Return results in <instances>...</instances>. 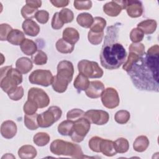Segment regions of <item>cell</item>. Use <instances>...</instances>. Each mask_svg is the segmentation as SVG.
Returning <instances> with one entry per match:
<instances>
[{
    "label": "cell",
    "mask_w": 159,
    "mask_h": 159,
    "mask_svg": "<svg viewBox=\"0 0 159 159\" xmlns=\"http://www.w3.org/2000/svg\"><path fill=\"white\" fill-rule=\"evenodd\" d=\"M158 65L159 46L156 44L149 48L143 55L139 56L127 73L138 89L158 93Z\"/></svg>",
    "instance_id": "1"
},
{
    "label": "cell",
    "mask_w": 159,
    "mask_h": 159,
    "mask_svg": "<svg viewBox=\"0 0 159 159\" xmlns=\"http://www.w3.org/2000/svg\"><path fill=\"white\" fill-rule=\"evenodd\" d=\"M119 25L116 23L107 28L106 34L100 53L101 65L108 70L119 68L125 61L127 52L118 42Z\"/></svg>",
    "instance_id": "2"
},
{
    "label": "cell",
    "mask_w": 159,
    "mask_h": 159,
    "mask_svg": "<svg viewBox=\"0 0 159 159\" xmlns=\"http://www.w3.org/2000/svg\"><path fill=\"white\" fill-rule=\"evenodd\" d=\"M57 73L53 76L52 86L57 93H64L68 84L72 81L74 74V67L72 63L68 60H62L57 65Z\"/></svg>",
    "instance_id": "3"
},
{
    "label": "cell",
    "mask_w": 159,
    "mask_h": 159,
    "mask_svg": "<svg viewBox=\"0 0 159 159\" xmlns=\"http://www.w3.org/2000/svg\"><path fill=\"white\" fill-rule=\"evenodd\" d=\"M50 151L56 155L69 156L75 158H83L84 155L81 147L71 142L60 139L53 140L50 147Z\"/></svg>",
    "instance_id": "4"
},
{
    "label": "cell",
    "mask_w": 159,
    "mask_h": 159,
    "mask_svg": "<svg viewBox=\"0 0 159 159\" xmlns=\"http://www.w3.org/2000/svg\"><path fill=\"white\" fill-rule=\"evenodd\" d=\"M1 89L7 94L17 87L22 82V74L12 66H7L1 68Z\"/></svg>",
    "instance_id": "5"
},
{
    "label": "cell",
    "mask_w": 159,
    "mask_h": 159,
    "mask_svg": "<svg viewBox=\"0 0 159 159\" xmlns=\"http://www.w3.org/2000/svg\"><path fill=\"white\" fill-rule=\"evenodd\" d=\"M62 111L56 106L50 107L47 111L38 115L37 122L39 127L47 128L52 126L61 117Z\"/></svg>",
    "instance_id": "6"
},
{
    "label": "cell",
    "mask_w": 159,
    "mask_h": 159,
    "mask_svg": "<svg viewBox=\"0 0 159 159\" xmlns=\"http://www.w3.org/2000/svg\"><path fill=\"white\" fill-rule=\"evenodd\" d=\"M80 73L90 78H100L103 75V71L96 61L82 60L78 63Z\"/></svg>",
    "instance_id": "7"
},
{
    "label": "cell",
    "mask_w": 159,
    "mask_h": 159,
    "mask_svg": "<svg viewBox=\"0 0 159 159\" xmlns=\"http://www.w3.org/2000/svg\"><path fill=\"white\" fill-rule=\"evenodd\" d=\"M91 122L84 117L74 122L72 131L70 135L75 142H81L83 140L90 130Z\"/></svg>",
    "instance_id": "8"
},
{
    "label": "cell",
    "mask_w": 159,
    "mask_h": 159,
    "mask_svg": "<svg viewBox=\"0 0 159 159\" xmlns=\"http://www.w3.org/2000/svg\"><path fill=\"white\" fill-rule=\"evenodd\" d=\"M53 76L51 71L47 70H36L32 71L29 76L30 83L47 87L52 84Z\"/></svg>",
    "instance_id": "9"
},
{
    "label": "cell",
    "mask_w": 159,
    "mask_h": 159,
    "mask_svg": "<svg viewBox=\"0 0 159 159\" xmlns=\"http://www.w3.org/2000/svg\"><path fill=\"white\" fill-rule=\"evenodd\" d=\"M28 100L37 104L38 108H44L48 106L50 98L46 92L38 88H31L28 91Z\"/></svg>",
    "instance_id": "10"
},
{
    "label": "cell",
    "mask_w": 159,
    "mask_h": 159,
    "mask_svg": "<svg viewBox=\"0 0 159 159\" xmlns=\"http://www.w3.org/2000/svg\"><path fill=\"white\" fill-rule=\"evenodd\" d=\"M101 101L104 107L108 109H114L119 104L120 99L117 91L113 88L105 89L101 95Z\"/></svg>",
    "instance_id": "11"
},
{
    "label": "cell",
    "mask_w": 159,
    "mask_h": 159,
    "mask_svg": "<svg viewBox=\"0 0 159 159\" xmlns=\"http://www.w3.org/2000/svg\"><path fill=\"white\" fill-rule=\"evenodd\" d=\"M84 117L91 123L101 125L107 124L109 119L108 112L102 110L91 109L84 112Z\"/></svg>",
    "instance_id": "12"
},
{
    "label": "cell",
    "mask_w": 159,
    "mask_h": 159,
    "mask_svg": "<svg viewBox=\"0 0 159 159\" xmlns=\"http://www.w3.org/2000/svg\"><path fill=\"white\" fill-rule=\"evenodd\" d=\"M126 1H112L103 6V11L111 17L117 16L122 9H125Z\"/></svg>",
    "instance_id": "13"
},
{
    "label": "cell",
    "mask_w": 159,
    "mask_h": 159,
    "mask_svg": "<svg viewBox=\"0 0 159 159\" xmlns=\"http://www.w3.org/2000/svg\"><path fill=\"white\" fill-rule=\"evenodd\" d=\"M104 89V85L101 81H92L90 82L88 88L85 91V93L89 98L96 99L101 96Z\"/></svg>",
    "instance_id": "14"
},
{
    "label": "cell",
    "mask_w": 159,
    "mask_h": 159,
    "mask_svg": "<svg viewBox=\"0 0 159 159\" xmlns=\"http://www.w3.org/2000/svg\"><path fill=\"white\" fill-rule=\"evenodd\" d=\"M125 9L127 14L132 18L139 17L143 13V6L139 1H126Z\"/></svg>",
    "instance_id": "15"
},
{
    "label": "cell",
    "mask_w": 159,
    "mask_h": 159,
    "mask_svg": "<svg viewBox=\"0 0 159 159\" xmlns=\"http://www.w3.org/2000/svg\"><path fill=\"white\" fill-rule=\"evenodd\" d=\"M17 133L16 124L10 120L3 122L1 126V134L2 136L6 139L13 138Z\"/></svg>",
    "instance_id": "16"
},
{
    "label": "cell",
    "mask_w": 159,
    "mask_h": 159,
    "mask_svg": "<svg viewBox=\"0 0 159 159\" xmlns=\"http://www.w3.org/2000/svg\"><path fill=\"white\" fill-rule=\"evenodd\" d=\"M22 27L24 34L31 37L37 36L40 30L39 25L31 19H25L22 23Z\"/></svg>",
    "instance_id": "17"
},
{
    "label": "cell",
    "mask_w": 159,
    "mask_h": 159,
    "mask_svg": "<svg viewBox=\"0 0 159 159\" xmlns=\"http://www.w3.org/2000/svg\"><path fill=\"white\" fill-rule=\"evenodd\" d=\"M63 39L70 44L74 45L79 40L80 34L78 30L73 27H67L63 31Z\"/></svg>",
    "instance_id": "18"
},
{
    "label": "cell",
    "mask_w": 159,
    "mask_h": 159,
    "mask_svg": "<svg viewBox=\"0 0 159 159\" xmlns=\"http://www.w3.org/2000/svg\"><path fill=\"white\" fill-rule=\"evenodd\" d=\"M16 67L21 74H26L32 70L33 65L29 58L21 57L16 61Z\"/></svg>",
    "instance_id": "19"
},
{
    "label": "cell",
    "mask_w": 159,
    "mask_h": 159,
    "mask_svg": "<svg viewBox=\"0 0 159 159\" xmlns=\"http://www.w3.org/2000/svg\"><path fill=\"white\" fill-rule=\"evenodd\" d=\"M157 24L153 19H147L139 22L137 28L140 29L144 34H152L157 29Z\"/></svg>",
    "instance_id": "20"
},
{
    "label": "cell",
    "mask_w": 159,
    "mask_h": 159,
    "mask_svg": "<svg viewBox=\"0 0 159 159\" xmlns=\"http://www.w3.org/2000/svg\"><path fill=\"white\" fill-rule=\"evenodd\" d=\"M100 151L107 157H112L117 153L114 142L107 139H102L100 146Z\"/></svg>",
    "instance_id": "21"
},
{
    "label": "cell",
    "mask_w": 159,
    "mask_h": 159,
    "mask_svg": "<svg viewBox=\"0 0 159 159\" xmlns=\"http://www.w3.org/2000/svg\"><path fill=\"white\" fill-rule=\"evenodd\" d=\"M37 154L36 149L30 145H23L18 150V155L22 159H32Z\"/></svg>",
    "instance_id": "22"
},
{
    "label": "cell",
    "mask_w": 159,
    "mask_h": 159,
    "mask_svg": "<svg viewBox=\"0 0 159 159\" xmlns=\"http://www.w3.org/2000/svg\"><path fill=\"white\" fill-rule=\"evenodd\" d=\"M24 34L18 29H12L9 33L7 40L14 45H20L22 42L25 40Z\"/></svg>",
    "instance_id": "23"
},
{
    "label": "cell",
    "mask_w": 159,
    "mask_h": 159,
    "mask_svg": "<svg viewBox=\"0 0 159 159\" xmlns=\"http://www.w3.org/2000/svg\"><path fill=\"white\" fill-rule=\"evenodd\" d=\"M22 52L27 55H33L37 51L36 43L32 40L25 39L20 45Z\"/></svg>",
    "instance_id": "24"
},
{
    "label": "cell",
    "mask_w": 159,
    "mask_h": 159,
    "mask_svg": "<svg viewBox=\"0 0 159 159\" xmlns=\"http://www.w3.org/2000/svg\"><path fill=\"white\" fill-rule=\"evenodd\" d=\"M89 83L90 81H89L88 77L79 73L74 81L73 86L77 89V91L80 93L81 91H86L88 88Z\"/></svg>",
    "instance_id": "25"
},
{
    "label": "cell",
    "mask_w": 159,
    "mask_h": 159,
    "mask_svg": "<svg viewBox=\"0 0 159 159\" xmlns=\"http://www.w3.org/2000/svg\"><path fill=\"white\" fill-rule=\"evenodd\" d=\"M149 140L145 135H140L135 140L133 148L137 152H143L146 150L149 145Z\"/></svg>",
    "instance_id": "26"
},
{
    "label": "cell",
    "mask_w": 159,
    "mask_h": 159,
    "mask_svg": "<svg viewBox=\"0 0 159 159\" xmlns=\"http://www.w3.org/2000/svg\"><path fill=\"white\" fill-rule=\"evenodd\" d=\"M93 20L94 18L92 15L87 12L80 14L76 17L78 24L84 28H89L93 22Z\"/></svg>",
    "instance_id": "27"
},
{
    "label": "cell",
    "mask_w": 159,
    "mask_h": 159,
    "mask_svg": "<svg viewBox=\"0 0 159 159\" xmlns=\"http://www.w3.org/2000/svg\"><path fill=\"white\" fill-rule=\"evenodd\" d=\"M55 47L58 52L61 53L66 54L70 53L73 51L75 45L66 42L63 39H60L56 42Z\"/></svg>",
    "instance_id": "28"
},
{
    "label": "cell",
    "mask_w": 159,
    "mask_h": 159,
    "mask_svg": "<svg viewBox=\"0 0 159 159\" xmlns=\"http://www.w3.org/2000/svg\"><path fill=\"white\" fill-rule=\"evenodd\" d=\"M74 125V122L70 120H66L63 122H61L58 126V132L60 134L64 136H67L70 135L73 127Z\"/></svg>",
    "instance_id": "29"
},
{
    "label": "cell",
    "mask_w": 159,
    "mask_h": 159,
    "mask_svg": "<svg viewBox=\"0 0 159 159\" xmlns=\"http://www.w3.org/2000/svg\"><path fill=\"white\" fill-rule=\"evenodd\" d=\"M38 115L35 113L32 115L25 114L24 116V124L28 129L34 130L38 129L39 127L37 122Z\"/></svg>",
    "instance_id": "30"
},
{
    "label": "cell",
    "mask_w": 159,
    "mask_h": 159,
    "mask_svg": "<svg viewBox=\"0 0 159 159\" xmlns=\"http://www.w3.org/2000/svg\"><path fill=\"white\" fill-rule=\"evenodd\" d=\"M50 135L47 133L43 132L37 133L33 138L34 143L39 147H43L47 145L50 142Z\"/></svg>",
    "instance_id": "31"
},
{
    "label": "cell",
    "mask_w": 159,
    "mask_h": 159,
    "mask_svg": "<svg viewBox=\"0 0 159 159\" xmlns=\"http://www.w3.org/2000/svg\"><path fill=\"white\" fill-rule=\"evenodd\" d=\"M114 143L117 153H124L127 152L129 148V142L125 138H119L114 142Z\"/></svg>",
    "instance_id": "32"
},
{
    "label": "cell",
    "mask_w": 159,
    "mask_h": 159,
    "mask_svg": "<svg viewBox=\"0 0 159 159\" xmlns=\"http://www.w3.org/2000/svg\"><path fill=\"white\" fill-rule=\"evenodd\" d=\"M106 25V20L101 17H96L93 20V22L90 27V30L95 32H103Z\"/></svg>",
    "instance_id": "33"
},
{
    "label": "cell",
    "mask_w": 159,
    "mask_h": 159,
    "mask_svg": "<svg viewBox=\"0 0 159 159\" xmlns=\"http://www.w3.org/2000/svg\"><path fill=\"white\" fill-rule=\"evenodd\" d=\"M31 60L32 62L37 65H43L47 63L48 58L44 52L39 50L32 55Z\"/></svg>",
    "instance_id": "34"
},
{
    "label": "cell",
    "mask_w": 159,
    "mask_h": 159,
    "mask_svg": "<svg viewBox=\"0 0 159 159\" xmlns=\"http://www.w3.org/2000/svg\"><path fill=\"white\" fill-rule=\"evenodd\" d=\"M130 117V113L126 110H120L117 111L114 116L116 122L119 124H126L129 120Z\"/></svg>",
    "instance_id": "35"
},
{
    "label": "cell",
    "mask_w": 159,
    "mask_h": 159,
    "mask_svg": "<svg viewBox=\"0 0 159 159\" xmlns=\"http://www.w3.org/2000/svg\"><path fill=\"white\" fill-rule=\"evenodd\" d=\"M104 37V32H95L89 30L88 35V39L89 42L94 45H99L101 43Z\"/></svg>",
    "instance_id": "36"
},
{
    "label": "cell",
    "mask_w": 159,
    "mask_h": 159,
    "mask_svg": "<svg viewBox=\"0 0 159 159\" xmlns=\"http://www.w3.org/2000/svg\"><path fill=\"white\" fill-rule=\"evenodd\" d=\"M39 11L37 9L33 8L28 5H25L21 9V14L25 19H31L35 17L36 13Z\"/></svg>",
    "instance_id": "37"
},
{
    "label": "cell",
    "mask_w": 159,
    "mask_h": 159,
    "mask_svg": "<svg viewBox=\"0 0 159 159\" xmlns=\"http://www.w3.org/2000/svg\"><path fill=\"white\" fill-rule=\"evenodd\" d=\"M84 112L80 109H73L69 111L66 114V118L68 120L71 121H76L84 117Z\"/></svg>",
    "instance_id": "38"
},
{
    "label": "cell",
    "mask_w": 159,
    "mask_h": 159,
    "mask_svg": "<svg viewBox=\"0 0 159 159\" xmlns=\"http://www.w3.org/2000/svg\"><path fill=\"white\" fill-rule=\"evenodd\" d=\"M59 16L64 24L71 22L74 19L73 12L67 8L62 9L59 12Z\"/></svg>",
    "instance_id": "39"
},
{
    "label": "cell",
    "mask_w": 159,
    "mask_h": 159,
    "mask_svg": "<svg viewBox=\"0 0 159 159\" xmlns=\"http://www.w3.org/2000/svg\"><path fill=\"white\" fill-rule=\"evenodd\" d=\"M102 139V138L98 136L93 137L89 141V147L90 149L94 152H101L100 146Z\"/></svg>",
    "instance_id": "40"
},
{
    "label": "cell",
    "mask_w": 159,
    "mask_h": 159,
    "mask_svg": "<svg viewBox=\"0 0 159 159\" xmlns=\"http://www.w3.org/2000/svg\"><path fill=\"white\" fill-rule=\"evenodd\" d=\"M144 34L139 28L133 29L130 33V39L133 43H139L143 39Z\"/></svg>",
    "instance_id": "41"
},
{
    "label": "cell",
    "mask_w": 159,
    "mask_h": 159,
    "mask_svg": "<svg viewBox=\"0 0 159 159\" xmlns=\"http://www.w3.org/2000/svg\"><path fill=\"white\" fill-rule=\"evenodd\" d=\"M9 98L13 101H19L24 96V89L22 86H17L7 93Z\"/></svg>",
    "instance_id": "42"
},
{
    "label": "cell",
    "mask_w": 159,
    "mask_h": 159,
    "mask_svg": "<svg viewBox=\"0 0 159 159\" xmlns=\"http://www.w3.org/2000/svg\"><path fill=\"white\" fill-rule=\"evenodd\" d=\"M130 52H133L139 56H142L145 54V46L143 44L139 43H132L129 47Z\"/></svg>",
    "instance_id": "43"
},
{
    "label": "cell",
    "mask_w": 159,
    "mask_h": 159,
    "mask_svg": "<svg viewBox=\"0 0 159 159\" xmlns=\"http://www.w3.org/2000/svg\"><path fill=\"white\" fill-rule=\"evenodd\" d=\"M38 106L35 103L32 102V101L28 100L25 102L23 107V111L25 114L27 115H32L35 114L37 111Z\"/></svg>",
    "instance_id": "44"
},
{
    "label": "cell",
    "mask_w": 159,
    "mask_h": 159,
    "mask_svg": "<svg viewBox=\"0 0 159 159\" xmlns=\"http://www.w3.org/2000/svg\"><path fill=\"white\" fill-rule=\"evenodd\" d=\"M139 57V55L133 52H130L128 55L127 61L123 65V66H122L123 70H124L127 72L131 68L132 66L135 62V61L138 59Z\"/></svg>",
    "instance_id": "45"
},
{
    "label": "cell",
    "mask_w": 159,
    "mask_h": 159,
    "mask_svg": "<svg viewBox=\"0 0 159 159\" xmlns=\"http://www.w3.org/2000/svg\"><path fill=\"white\" fill-rule=\"evenodd\" d=\"M12 30V28L7 24H1L0 25V39L1 41L7 40L9 33Z\"/></svg>",
    "instance_id": "46"
},
{
    "label": "cell",
    "mask_w": 159,
    "mask_h": 159,
    "mask_svg": "<svg viewBox=\"0 0 159 159\" xmlns=\"http://www.w3.org/2000/svg\"><path fill=\"white\" fill-rule=\"evenodd\" d=\"M74 7L77 10H88L92 7L91 1H75Z\"/></svg>",
    "instance_id": "47"
},
{
    "label": "cell",
    "mask_w": 159,
    "mask_h": 159,
    "mask_svg": "<svg viewBox=\"0 0 159 159\" xmlns=\"http://www.w3.org/2000/svg\"><path fill=\"white\" fill-rule=\"evenodd\" d=\"M63 22L61 20V19L60 17L59 16V12H55L52 17V27L55 29V30H58L60 29L63 26Z\"/></svg>",
    "instance_id": "48"
},
{
    "label": "cell",
    "mask_w": 159,
    "mask_h": 159,
    "mask_svg": "<svg viewBox=\"0 0 159 159\" xmlns=\"http://www.w3.org/2000/svg\"><path fill=\"white\" fill-rule=\"evenodd\" d=\"M35 19L40 24H46L49 19V14L45 10L39 11L35 14Z\"/></svg>",
    "instance_id": "49"
},
{
    "label": "cell",
    "mask_w": 159,
    "mask_h": 159,
    "mask_svg": "<svg viewBox=\"0 0 159 159\" xmlns=\"http://www.w3.org/2000/svg\"><path fill=\"white\" fill-rule=\"evenodd\" d=\"M68 0H51L50 2L57 7H63L68 6L69 3Z\"/></svg>",
    "instance_id": "50"
},
{
    "label": "cell",
    "mask_w": 159,
    "mask_h": 159,
    "mask_svg": "<svg viewBox=\"0 0 159 159\" xmlns=\"http://www.w3.org/2000/svg\"><path fill=\"white\" fill-rule=\"evenodd\" d=\"M26 4L35 9H37L41 7L42 1L37 0H27L26 1Z\"/></svg>",
    "instance_id": "51"
},
{
    "label": "cell",
    "mask_w": 159,
    "mask_h": 159,
    "mask_svg": "<svg viewBox=\"0 0 159 159\" xmlns=\"http://www.w3.org/2000/svg\"><path fill=\"white\" fill-rule=\"evenodd\" d=\"M10 154H11V153H10ZM10 154H9V153H6V155H4V156L2 157V158H11V157H12L13 158H15V157H14L13 155H11L9 156V155H10Z\"/></svg>",
    "instance_id": "52"
}]
</instances>
